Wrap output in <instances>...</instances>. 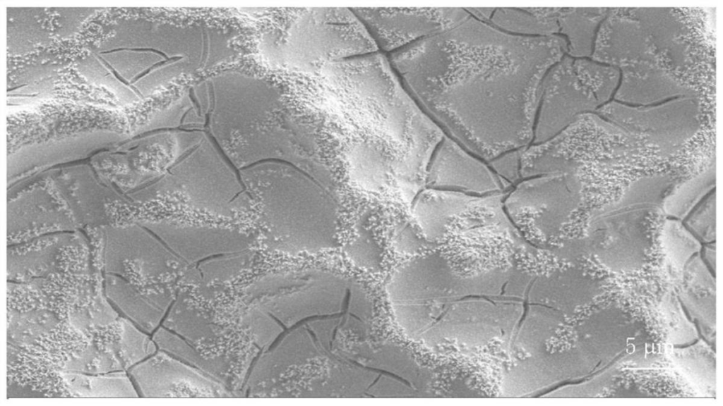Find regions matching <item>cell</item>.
Returning a JSON list of instances; mask_svg holds the SVG:
<instances>
[{"label": "cell", "mask_w": 723, "mask_h": 406, "mask_svg": "<svg viewBox=\"0 0 723 406\" xmlns=\"http://www.w3.org/2000/svg\"><path fill=\"white\" fill-rule=\"evenodd\" d=\"M567 51L559 35H513L470 16L388 58L421 109L489 162L532 142L544 77Z\"/></svg>", "instance_id": "cell-1"}, {"label": "cell", "mask_w": 723, "mask_h": 406, "mask_svg": "<svg viewBox=\"0 0 723 406\" xmlns=\"http://www.w3.org/2000/svg\"><path fill=\"white\" fill-rule=\"evenodd\" d=\"M548 281L518 270H491L458 278L450 268L428 288L427 330L433 343L499 338L511 347H534L551 321Z\"/></svg>", "instance_id": "cell-2"}, {"label": "cell", "mask_w": 723, "mask_h": 406, "mask_svg": "<svg viewBox=\"0 0 723 406\" xmlns=\"http://www.w3.org/2000/svg\"><path fill=\"white\" fill-rule=\"evenodd\" d=\"M239 174L257 208L269 250L297 256L338 246L339 196L330 168L268 161Z\"/></svg>", "instance_id": "cell-3"}, {"label": "cell", "mask_w": 723, "mask_h": 406, "mask_svg": "<svg viewBox=\"0 0 723 406\" xmlns=\"http://www.w3.org/2000/svg\"><path fill=\"white\" fill-rule=\"evenodd\" d=\"M133 45L93 53L80 66L86 78L105 85L122 102H138L182 76L193 75L198 54L190 35L168 23H146L133 31Z\"/></svg>", "instance_id": "cell-4"}, {"label": "cell", "mask_w": 723, "mask_h": 406, "mask_svg": "<svg viewBox=\"0 0 723 406\" xmlns=\"http://www.w3.org/2000/svg\"><path fill=\"white\" fill-rule=\"evenodd\" d=\"M175 118L194 133L190 149L167 171L155 191L177 208L229 218L253 206L239 171L210 135L181 112Z\"/></svg>", "instance_id": "cell-5"}, {"label": "cell", "mask_w": 723, "mask_h": 406, "mask_svg": "<svg viewBox=\"0 0 723 406\" xmlns=\"http://www.w3.org/2000/svg\"><path fill=\"white\" fill-rule=\"evenodd\" d=\"M273 34L264 39L263 51L286 70L378 51L363 23L345 8L298 9L285 28Z\"/></svg>", "instance_id": "cell-6"}, {"label": "cell", "mask_w": 723, "mask_h": 406, "mask_svg": "<svg viewBox=\"0 0 723 406\" xmlns=\"http://www.w3.org/2000/svg\"><path fill=\"white\" fill-rule=\"evenodd\" d=\"M671 183V178L662 174L631 182L619 199L591 212L585 241L606 250L643 248L648 240L647 218L652 213H662V201Z\"/></svg>", "instance_id": "cell-7"}, {"label": "cell", "mask_w": 723, "mask_h": 406, "mask_svg": "<svg viewBox=\"0 0 723 406\" xmlns=\"http://www.w3.org/2000/svg\"><path fill=\"white\" fill-rule=\"evenodd\" d=\"M600 104L590 82L587 60L563 56L544 77L533 144L550 140L582 113L594 111Z\"/></svg>", "instance_id": "cell-8"}, {"label": "cell", "mask_w": 723, "mask_h": 406, "mask_svg": "<svg viewBox=\"0 0 723 406\" xmlns=\"http://www.w3.org/2000/svg\"><path fill=\"white\" fill-rule=\"evenodd\" d=\"M698 111L695 96H691L650 107L635 108L613 102L597 112L626 135L642 134L661 152L669 154L698 130Z\"/></svg>", "instance_id": "cell-9"}, {"label": "cell", "mask_w": 723, "mask_h": 406, "mask_svg": "<svg viewBox=\"0 0 723 406\" xmlns=\"http://www.w3.org/2000/svg\"><path fill=\"white\" fill-rule=\"evenodd\" d=\"M378 49L393 52L448 31L470 14L461 8H354Z\"/></svg>", "instance_id": "cell-10"}, {"label": "cell", "mask_w": 723, "mask_h": 406, "mask_svg": "<svg viewBox=\"0 0 723 406\" xmlns=\"http://www.w3.org/2000/svg\"><path fill=\"white\" fill-rule=\"evenodd\" d=\"M145 398H229L235 393L210 374L160 350L129 369Z\"/></svg>", "instance_id": "cell-11"}, {"label": "cell", "mask_w": 723, "mask_h": 406, "mask_svg": "<svg viewBox=\"0 0 723 406\" xmlns=\"http://www.w3.org/2000/svg\"><path fill=\"white\" fill-rule=\"evenodd\" d=\"M503 183L510 184L445 135L430 160L422 190L431 189L490 195L498 193L507 187Z\"/></svg>", "instance_id": "cell-12"}, {"label": "cell", "mask_w": 723, "mask_h": 406, "mask_svg": "<svg viewBox=\"0 0 723 406\" xmlns=\"http://www.w3.org/2000/svg\"><path fill=\"white\" fill-rule=\"evenodd\" d=\"M161 240L178 257L190 265L210 257L251 250L255 240L238 228L162 221L153 224Z\"/></svg>", "instance_id": "cell-13"}, {"label": "cell", "mask_w": 723, "mask_h": 406, "mask_svg": "<svg viewBox=\"0 0 723 406\" xmlns=\"http://www.w3.org/2000/svg\"><path fill=\"white\" fill-rule=\"evenodd\" d=\"M105 293L127 319L147 333L157 328L178 294L172 290L142 293L115 276L107 277Z\"/></svg>", "instance_id": "cell-14"}, {"label": "cell", "mask_w": 723, "mask_h": 406, "mask_svg": "<svg viewBox=\"0 0 723 406\" xmlns=\"http://www.w3.org/2000/svg\"><path fill=\"white\" fill-rule=\"evenodd\" d=\"M621 68L622 82L615 95L616 100L649 104L679 95L691 97L695 94L653 63H633Z\"/></svg>", "instance_id": "cell-15"}, {"label": "cell", "mask_w": 723, "mask_h": 406, "mask_svg": "<svg viewBox=\"0 0 723 406\" xmlns=\"http://www.w3.org/2000/svg\"><path fill=\"white\" fill-rule=\"evenodd\" d=\"M562 8H498L488 23L503 32L521 36L546 37L559 32Z\"/></svg>", "instance_id": "cell-16"}, {"label": "cell", "mask_w": 723, "mask_h": 406, "mask_svg": "<svg viewBox=\"0 0 723 406\" xmlns=\"http://www.w3.org/2000/svg\"><path fill=\"white\" fill-rule=\"evenodd\" d=\"M607 16L605 8H564L558 17L559 32L568 40V51L573 57L590 56L594 31Z\"/></svg>", "instance_id": "cell-17"}, {"label": "cell", "mask_w": 723, "mask_h": 406, "mask_svg": "<svg viewBox=\"0 0 723 406\" xmlns=\"http://www.w3.org/2000/svg\"><path fill=\"white\" fill-rule=\"evenodd\" d=\"M68 388L80 397L136 398V390L129 376L124 371L102 374H85L79 372L62 373Z\"/></svg>", "instance_id": "cell-18"}, {"label": "cell", "mask_w": 723, "mask_h": 406, "mask_svg": "<svg viewBox=\"0 0 723 406\" xmlns=\"http://www.w3.org/2000/svg\"><path fill=\"white\" fill-rule=\"evenodd\" d=\"M153 340L159 350L210 374L229 388L227 377L229 363L226 359L208 357L184 338L164 326L155 330Z\"/></svg>", "instance_id": "cell-19"}, {"label": "cell", "mask_w": 723, "mask_h": 406, "mask_svg": "<svg viewBox=\"0 0 723 406\" xmlns=\"http://www.w3.org/2000/svg\"><path fill=\"white\" fill-rule=\"evenodd\" d=\"M715 185L716 171L713 166L686 180L674 191L664 196L662 213L669 218L683 221L705 197L715 190Z\"/></svg>", "instance_id": "cell-20"}, {"label": "cell", "mask_w": 723, "mask_h": 406, "mask_svg": "<svg viewBox=\"0 0 723 406\" xmlns=\"http://www.w3.org/2000/svg\"><path fill=\"white\" fill-rule=\"evenodd\" d=\"M660 238L667 259L677 268H683L701 249L700 240L678 219L665 220Z\"/></svg>", "instance_id": "cell-21"}, {"label": "cell", "mask_w": 723, "mask_h": 406, "mask_svg": "<svg viewBox=\"0 0 723 406\" xmlns=\"http://www.w3.org/2000/svg\"><path fill=\"white\" fill-rule=\"evenodd\" d=\"M252 259L253 253L247 250L203 260L198 263L196 267L200 281L205 284L229 281L246 270Z\"/></svg>", "instance_id": "cell-22"}, {"label": "cell", "mask_w": 723, "mask_h": 406, "mask_svg": "<svg viewBox=\"0 0 723 406\" xmlns=\"http://www.w3.org/2000/svg\"><path fill=\"white\" fill-rule=\"evenodd\" d=\"M120 350L125 369H130L157 352L145 332L127 318L120 319Z\"/></svg>", "instance_id": "cell-23"}, {"label": "cell", "mask_w": 723, "mask_h": 406, "mask_svg": "<svg viewBox=\"0 0 723 406\" xmlns=\"http://www.w3.org/2000/svg\"><path fill=\"white\" fill-rule=\"evenodd\" d=\"M345 253L356 266L372 272L382 269V251L371 231L359 225L356 235L347 243Z\"/></svg>", "instance_id": "cell-24"}, {"label": "cell", "mask_w": 723, "mask_h": 406, "mask_svg": "<svg viewBox=\"0 0 723 406\" xmlns=\"http://www.w3.org/2000/svg\"><path fill=\"white\" fill-rule=\"evenodd\" d=\"M241 322L253 343L263 351L269 348L284 332V328L277 320L252 303Z\"/></svg>", "instance_id": "cell-25"}, {"label": "cell", "mask_w": 723, "mask_h": 406, "mask_svg": "<svg viewBox=\"0 0 723 406\" xmlns=\"http://www.w3.org/2000/svg\"><path fill=\"white\" fill-rule=\"evenodd\" d=\"M715 190L705 197L682 221L698 240L710 243L716 237Z\"/></svg>", "instance_id": "cell-26"}, {"label": "cell", "mask_w": 723, "mask_h": 406, "mask_svg": "<svg viewBox=\"0 0 723 406\" xmlns=\"http://www.w3.org/2000/svg\"><path fill=\"white\" fill-rule=\"evenodd\" d=\"M520 148L507 152L489 161V166L501 178L509 183L515 182L520 175Z\"/></svg>", "instance_id": "cell-27"}, {"label": "cell", "mask_w": 723, "mask_h": 406, "mask_svg": "<svg viewBox=\"0 0 723 406\" xmlns=\"http://www.w3.org/2000/svg\"><path fill=\"white\" fill-rule=\"evenodd\" d=\"M393 245L397 252L413 255L418 253L422 247V241L409 223L401 222L395 227Z\"/></svg>", "instance_id": "cell-28"}, {"label": "cell", "mask_w": 723, "mask_h": 406, "mask_svg": "<svg viewBox=\"0 0 723 406\" xmlns=\"http://www.w3.org/2000/svg\"><path fill=\"white\" fill-rule=\"evenodd\" d=\"M496 8H467L466 11L471 16L483 22L489 23Z\"/></svg>", "instance_id": "cell-29"}, {"label": "cell", "mask_w": 723, "mask_h": 406, "mask_svg": "<svg viewBox=\"0 0 723 406\" xmlns=\"http://www.w3.org/2000/svg\"><path fill=\"white\" fill-rule=\"evenodd\" d=\"M705 257L707 263L715 269V242H710L705 250Z\"/></svg>", "instance_id": "cell-30"}]
</instances>
